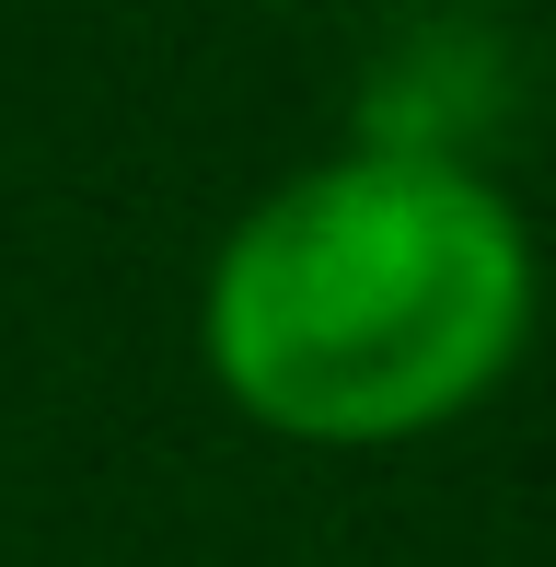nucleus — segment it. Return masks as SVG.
Wrapping results in <instances>:
<instances>
[{
	"mask_svg": "<svg viewBox=\"0 0 556 567\" xmlns=\"http://www.w3.org/2000/svg\"><path fill=\"white\" fill-rule=\"evenodd\" d=\"M534 337V231L487 163L325 151L220 231L197 348L290 441H406L487 394Z\"/></svg>",
	"mask_w": 556,
	"mask_h": 567,
	"instance_id": "nucleus-1",
	"label": "nucleus"
},
{
	"mask_svg": "<svg viewBox=\"0 0 556 567\" xmlns=\"http://www.w3.org/2000/svg\"><path fill=\"white\" fill-rule=\"evenodd\" d=\"M498 116H511V47L487 23H418L360 82V151H406V163H475Z\"/></svg>",
	"mask_w": 556,
	"mask_h": 567,
	"instance_id": "nucleus-2",
	"label": "nucleus"
}]
</instances>
